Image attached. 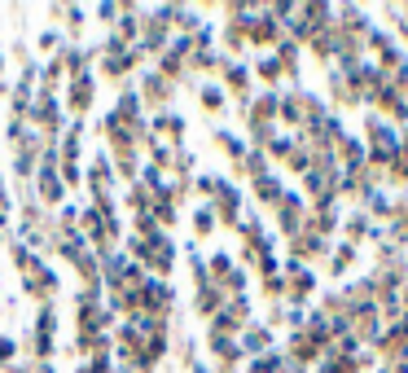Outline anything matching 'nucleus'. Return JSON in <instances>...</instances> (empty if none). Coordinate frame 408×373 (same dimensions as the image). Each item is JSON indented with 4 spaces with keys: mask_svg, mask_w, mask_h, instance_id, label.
Returning <instances> with one entry per match:
<instances>
[{
    "mask_svg": "<svg viewBox=\"0 0 408 373\" xmlns=\"http://www.w3.org/2000/svg\"><path fill=\"white\" fill-rule=\"evenodd\" d=\"M202 110L206 115H220L224 110V88L220 84H202Z\"/></svg>",
    "mask_w": 408,
    "mask_h": 373,
    "instance_id": "nucleus-1",
    "label": "nucleus"
},
{
    "mask_svg": "<svg viewBox=\"0 0 408 373\" xmlns=\"http://www.w3.org/2000/svg\"><path fill=\"white\" fill-rule=\"evenodd\" d=\"M211 229H216V211H211V206H198V211H193V233H198V237H211Z\"/></svg>",
    "mask_w": 408,
    "mask_h": 373,
    "instance_id": "nucleus-2",
    "label": "nucleus"
},
{
    "mask_svg": "<svg viewBox=\"0 0 408 373\" xmlns=\"http://www.w3.org/2000/svg\"><path fill=\"white\" fill-rule=\"evenodd\" d=\"M13 351H18V347H13V343H9V338H0V360H9V356H13Z\"/></svg>",
    "mask_w": 408,
    "mask_h": 373,
    "instance_id": "nucleus-3",
    "label": "nucleus"
}]
</instances>
